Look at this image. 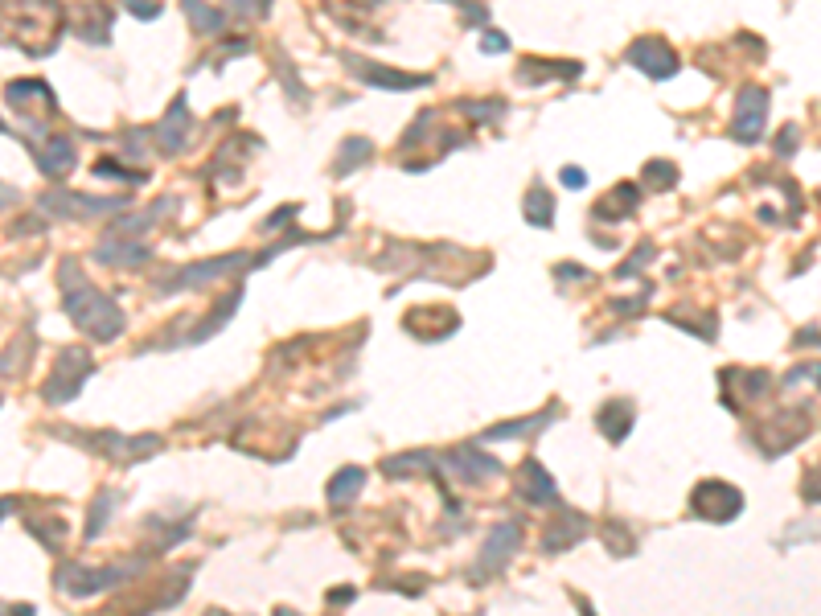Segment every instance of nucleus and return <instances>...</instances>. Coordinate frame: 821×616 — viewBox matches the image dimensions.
Masks as SVG:
<instances>
[{"instance_id": "nucleus-15", "label": "nucleus", "mask_w": 821, "mask_h": 616, "mask_svg": "<svg viewBox=\"0 0 821 616\" xmlns=\"http://www.w3.org/2000/svg\"><path fill=\"white\" fill-rule=\"evenodd\" d=\"M583 534H588V518H583V514H555V522L542 530V551L559 555V551L575 547Z\"/></svg>"}, {"instance_id": "nucleus-14", "label": "nucleus", "mask_w": 821, "mask_h": 616, "mask_svg": "<svg viewBox=\"0 0 821 616\" xmlns=\"http://www.w3.org/2000/svg\"><path fill=\"white\" fill-rule=\"evenodd\" d=\"M9 103L21 115H29V124H42V115L54 111V91L37 79H17V83H9Z\"/></svg>"}, {"instance_id": "nucleus-24", "label": "nucleus", "mask_w": 821, "mask_h": 616, "mask_svg": "<svg viewBox=\"0 0 821 616\" xmlns=\"http://www.w3.org/2000/svg\"><path fill=\"white\" fill-rule=\"evenodd\" d=\"M107 33H111V9L87 5V9H83V21H78V37H83V42H91V46H103Z\"/></svg>"}, {"instance_id": "nucleus-6", "label": "nucleus", "mask_w": 821, "mask_h": 616, "mask_svg": "<svg viewBox=\"0 0 821 616\" xmlns=\"http://www.w3.org/2000/svg\"><path fill=\"white\" fill-rule=\"evenodd\" d=\"M518 547H522V522H501V526H493L489 538H485V547H481V559H477V567H473V580L481 584V580H489V575L505 571Z\"/></svg>"}, {"instance_id": "nucleus-31", "label": "nucleus", "mask_w": 821, "mask_h": 616, "mask_svg": "<svg viewBox=\"0 0 821 616\" xmlns=\"http://www.w3.org/2000/svg\"><path fill=\"white\" fill-rule=\"evenodd\" d=\"M111 502H115L111 493H99V497H95V506H91V522H87V538H99V530H103V526H107V518H111V514H107V510H111Z\"/></svg>"}, {"instance_id": "nucleus-21", "label": "nucleus", "mask_w": 821, "mask_h": 616, "mask_svg": "<svg viewBox=\"0 0 821 616\" xmlns=\"http://www.w3.org/2000/svg\"><path fill=\"white\" fill-rule=\"evenodd\" d=\"M366 489V469L358 465H345L333 481H329V506H349L354 497Z\"/></svg>"}, {"instance_id": "nucleus-26", "label": "nucleus", "mask_w": 821, "mask_h": 616, "mask_svg": "<svg viewBox=\"0 0 821 616\" xmlns=\"http://www.w3.org/2000/svg\"><path fill=\"white\" fill-rule=\"evenodd\" d=\"M181 5H185V13H189V21H193V29H198V33H214L218 37L226 29V17L218 9H210L206 0H181Z\"/></svg>"}, {"instance_id": "nucleus-1", "label": "nucleus", "mask_w": 821, "mask_h": 616, "mask_svg": "<svg viewBox=\"0 0 821 616\" xmlns=\"http://www.w3.org/2000/svg\"><path fill=\"white\" fill-rule=\"evenodd\" d=\"M58 280H62V300H66L70 321L83 329L91 341H115V337L124 333L120 304H115L107 292H99L87 276H78V263H74V259H62Z\"/></svg>"}, {"instance_id": "nucleus-36", "label": "nucleus", "mask_w": 821, "mask_h": 616, "mask_svg": "<svg viewBox=\"0 0 821 616\" xmlns=\"http://www.w3.org/2000/svg\"><path fill=\"white\" fill-rule=\"evenodd\" d=\"M501 50H510V37H505V33H485V54H501Z\"/></svg>"}, {"instance_id": "nucleus-4", "label": "nucleus", "mask_w": 821, "mask_h": 616, "mask_svg": "<svg viewBox=\"0 0 821 616\" xmlns=\"http://www.w3.org/2000/svg\"><path fill=\"white\" fill-rule=\"evenodd\" d=\"M140 571V563H124V567H62L58 571V588L66 592V596H99V592H107V588H115L120 580H128V575H136Z\"/></svg>"}, {"instance_id": "nucleus-16", "label": "nucleus", "mask_w": 821, "mask_h": 616, "mask_svg": "<svg viewBox=\"0 0 821 616\" xmlns=\"http://www.w3.org/2000/svg\"><path fill=\"white\" fill-rule=\"evenodd\" d=\"M148 255L152 251L144 243H128L124 235H107L95 251V259L107 263V267H140V263H148Z\"/></svg>"}, {"instance_id": "nucleus-17", "label": "nucleus", "mask_w": 821, "mask_h": 616, "mask_svg": "<svg viewBox=\"0 0 821 616\" xmlns=\"http://www.w3.org/2000/svg\"><path fill=\"white\" fill-rule=\"evenodd\" d=\"M152 136H156V144H161L165 152H181V144H185V136H189V107H185V95L173 99L169 115L152 128Z\"/></svg>"}, {"instance_id": "nucleus-34", "label": "nucleus", "mask_w": 821, "mask_h": 616, "mask_svg": "<svg viewBox=\"0 0 821 616\" xmlns=\"http://www.w3.org/2000/svg\"><path fill=\"white\" fill-rule=\"evenodd\" d=\"M797 136H801V128H797V124H789L785 132H780V157H793V144H797Z\"/></svg>"}, {"instance_id": "nucleus-10", "label": "nucleus", "mask_w": 821, "mask_h": 616, "mask_svg": "<svg viewBox=\"0 0 821 616\" xmlns=\"http://www.w3.org/2000/svg\"><path fill=\"white\" fill-rule=\"evenodd\" d=\"M345 66L354 70L366 87H382V91H419V87H432V74H403V70H390V66H378V62H366V58H354V54H345Z\"/></svg>"}, {"instance_id": "nucleus-35", "label": "nucleus", "mask_w": 821, "mask_h": 616, "mask_svg": "<svg viewBox=\"0 0 821 616\" xmlns=\"http://www.w3.org/2000/svg\"><path fill=\"white\" fill-rule=\"evenodd\" d=\"M563 185H567V189H583V185H588V173L575 169V165H567V169H563Z\"/></svg>"}, {"instance_id": "nucleus-28", "label": "nucleus", "mask_w": 821, "mask_h": 616, "mask_svg": "<svg viewBox=\"0 0 821 616\" xmlns=\"http://www.w3.org/2000/svg\"><path fill=\"white\" fill-rule=\"evenodd\" d=\"M555 411V407H551ZM546 411V415H530V419H514V423H497V428H489L485 432V440H505V436H530V432H538V428H546L555 415Z\"/></svg>"}, {"instance_id": "nucleus-32", "label": "nucleus", "mask_w": 821, "mask_h": 616, "mask_svg": "<svg viewBox=\"0 0 821 616\" xmlns=\"http://www.w3.org/2000/svg\"><path fill=\"white\" fill-rule=\"evenodd\" d=\"M95 173H99V177H124V181H132V185H136V181H144V173H128L120 161H99V165H95Z\"/></svg>"}, {"instance_id": "nucleus-12", "label": "nucleus", "mask_w": 821, "mask_h": 616, "mask_svg": "<svg viewBox=\"0 0 821 616\" xmlns=\"http://www.w3.org/2000/svg\"><path fill=\"white\" fill-rule=\"evenodd\" d=\"M514 493L522 497V502H530V506H559L555 481H551V473H546L534 456L522 460V469L514 473Z\"/></svg>"}, {"instance_id": "nucleus-5", "label": "nucleus", "mask_w": 821, "mask_h": 616, "mask_svg": "<svg viewBox=\"0 0 821 616\" xmlns=\"http://www.w3.org/2000/svg\"><path fill=\"white\" fill-rule=\"evenodd\" d=\"M690 510L711 522H731L744 514V493L727 481H698V489L690 493Z\"/></svg>"}, {"instance_id": "nucleus-33", "label": "nucleus", "mask_w": 821, "mask_h": 616, "mask_svg": "<svg viewBox=\"0 0 821 616\" xmlns=\"http://www.w3.org/2000/svg\"><path fill=\"white\" fill-rule=\"evenodd\" d=\"M124 5H128L136 17H144V21H148V17H161V5H156V0H124Z\"/></svg>"}, {"instance_id": "nucleus-20", "label": "nucleus", "mask_w": 821, "mask_h": 616, "mask_svg": "<svg viewBox=\"0 0 821 616\" xmlns=\"http://www.w3.org/2000/svg\"><path fill=\"white\" fill-rule=\"evenodd\" d=\"M600 432L612 440V444H624V436L633 432V403L629 399H612L600 407Z\"/></svg>"}, {"instance_id": "nucleus-29", "label": "nucleus", "mask_w": 821, "mask_h": 616, "mask_svg": "<svg viewBox=\"0 0 821 616\" xmlns=\"http://www.w3.org/2000/svg\"><path fill=\"white\" fill-rule=\"evenodd\" d=\"M641 181H645L649 189H670V185L678 181V169H674L670 161H649L645 173H641Z\"/></svg>"}, {"instance_id": "nucleus-8", "label": "nucleus", "mask_w": 821, "mask_h": 616, "mask_svg": "<svg viewBox=\"0 0 821 616\" xmlns=\"http://www.w3.org/2000/svg\"><path fill=\"white\" fill-rule=\"evenodd\" d=\"M128 206V198H83L70 194V189H54V194L42 198V210L54 218H103V214H120Z\"/></svg>"}, {"instance_id": "nucleus-13", "label": "nucleus", "mask_w": 821, "mask_h": 616, "mask_svg": "<svg viewBox=\"0 0 821 616\" xmlns=\"http://www.w3.org/2000/svg\"><path fill=\"white\" fill-rule=\"evenodd\" d=\"M444 465L456 469L460 481H468V485H477V481H485V477H501V460L489 456V452H481V448H473V444L452 448Z\"/></svg>"}, {"instance_id": "nucleus-9", "label": "nucleus", "mask_w": 821, "mask_h": 616, "mask_svg": "<svg viewBox=\"0 0 821 616\" xmlns=\"http://www.w3.org/2000/svg\"><path fill=\"white\" fill-rule=\"evenodd\" d=\"M764 120H768V91L764 87H744L735 99V124L731 136L739 144H756L764 136Z\"/></svg>"}, {"instance_id": "nucleus-30", "label": "nucleus", "mask_w": 821, "mask_h": 616, "mask_svg": "<svg viewBox=\"0 0 821 616\" xmlns=\"http://www.w3.org/2000/svg\"><path fill=\"white\" fill-rule=\"evenodd\" d=\"M604 543H612V551L616 555H633V534H629V526L624 522H612V526H604Z\"/></svg>"}, {"instance_id": "nucleus-38", "label": "nucleus", "mask_w": 821, "mask_h": 616, "mask_svg": "<svg viewBox=\"0 0 821 616\" xmlns=\"http://www.w3.org/2000/svg\"><path fill=\"white\" fill-rule=\"evenodd\" d=\"M5 510H13V502H9V497H5V502H0V518H5Z\"/></svg>"}, {"instance_id": "nucleus-23", "label": "nucleus", "mask_w": 821, "mask_h": 616, "mask_svg": "<svg viewBox=\"0 0 821 616\" xmlns=\"http://www.w3.org/2000/svg\"><path fill=\"white\" fill-rule=\"evenodd\" d=\"M370 157H374V144H370L366 136H349V140L341 144V157H337L333 173H337V177H349L354 169H362Z\"/></svg>"}, {"instance_id": "nucleus-27", "label": "nucleus", "mask_w": 821, "mask_h": 616, "mask_svg": "<svg viewBox=\"0 0 821 616\" xmlns=\"http://www.w3.org/2000/svg\"><path fill=\"white\" fill-rule=\"evenodd\" d=\"M526 222H530V226H542V230L555 222V198L546 194L542 185H534L530 194H526Z\"/></svg>"}, {"instance_id": "nucleus-22", "label": "nucleus", "mask_w": 821, "mask_h": 616, "mask_svg": "<svg viewBox=\"0 0 821 616\" xmlns=\"http://www.w3.org/2000/svg\"><path fill=\"white\" fill-rule=\"evenodd\" d=\"M382 473L386 477H415V473H436V456L432 452H403V456H390V460H382Z\"/></svg>"}, {"instance_id": "nucleus-7", "label": "nucleus", "mask_w": 821, "mask_h": 616, "mask_svg": "<svg viewBox=\"0 0 821 616\" xmlns=\"http://www.w3.org/2000/svg\"><path fill=\"white\" fill-rule=\"evenodd\" d=\"M255 259L247 255V251H234V255H222V259H202V263H189V267H181V272L169 280V284H161V292L169 296V292H181V288H206V284H214V280H222V276H230V272H239V267H251Z\"/></svg>"}, {"instance_id": "nucleus-18", "label": "nucleus", "mask_w": 821, "mask_h": 616, "mask_svg": "<svg viewBox=\"0 0 821 616\" xmlns=\"http://www.w3.org/2000/svg\"><path fill=\"white\" fill-rule=\"evenodd\" d=\"M637 202H641V189L624 181V185H616L612 194L596 206V222H624V218L637 210Z\"/></svg>"}, {"instance_id": "nucleus-25", "label": "nucleus", "mask_w": 821, "mask_h": 616, "mask_svg": "<svg viewBox=\"0 0 821 616\" xmlns=\"http://www.w3.org/2000/svg\"><path fill=\"white\" fill-rule=\"evenodd\" d=\"M534 74H538V79H555V74H559V79H579V62H538V58H530L518 70V83L526 87Z\"/></svg>"}, {"instance_id": "nucleus-37", "label": "nucleus", "mask_w": 821, "mask_h": 616, "mask_svg": "<svg viewBox=\"0 0 821 616\" xmlns=\"http://www.w3.org/2000/svg\"><path fill=\"white\" fill-rule=\"evenodd\" d=\"M349 604V600H354V588H337V592H329V604Z\"/></svg>"}, {"instance_id": "nucleus-19", "label": "nucleus", "mask_w": 821, "mask_h": 616, "mask_svg": "<svg viewBox=\"0 0 821 616\" xmlns=\"http://www.w3.org/2000/svg\"><path fill=\"white\" fill-rule=\"evenodd\" d=\"M37 165H42V173L46 177H66L74 165H78V152H74V140H66V136H54L46 148H42V157H37Z\"/></svg>"}, {"instance_id": "nucleus-3", "label": "nucleus", "mask_w": 821, "mask_h": 616, "mask_svg": "<svg viewBox=\"0 0 821 616\" xmlns=\"http://www.w3.org/2000/svg\"><path fill=\"white\" fill-rule=\"evenodd\" d=\"M91 370H95V362H91L87 350H58L50 382H46V399L50 403H70L78 391H83V382L91 378Z\"/></svg>"}, {"instance_id": "nucleus-2", "label": "nucleus", "mask_w": 821, "mask_h": 616, "mask_svg": "<svg viewBox=\"0 0 821 616\" xmlns=\"http://www.w3.org/2000/svg\"><path fill=\"white\" fill-rule=\"evenodd\" d=\"M62 25L66 21H62L58 0H17L13 21L0 29V37L13 42V46H21L29 58H46L58 46Z\"/></svg>"}, {"instance_id": "nucleus-39", "label": "nucleus", "mask_w": 821, "mask_h": 616, "mask_svg": "<svg viewBox=\"0 0 821 616\" xmlns=\"http://www.w3.org/2000/svg\"><path fill=\"white\" fill-rule=\"evenodd\" d=\"M0 132H5V124H0Z\"/></svg>"}, {"instance_id": "nucleus-11", "label": "nucleus", "mask_w": 821, "mask_h": 616, "mask_svg": "<svg viewBox=\"0 0 821 616\" xmlns=\"http://www.w3.org/2000/svg\"><path fill=\"white\" fill-rule=\"evenodd\" d=\"M629 62H633L637 70H645L653 83L678 74V54H674V46L661 42V37H641V42H633V46H629Z\"/></svg>"}]
</instances>
